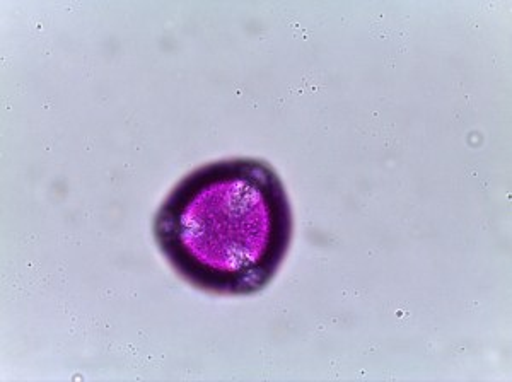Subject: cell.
<instances>
[{"instance_id": "6da1fadb", "label": "cell", "mask_w": 512, "mask_h": 382, "mask_svg": "<svg viewBox=\"0 0 512 382\" xmlns=\"http://www.w3.org/2000/svg\"><path fill=\"white\" fill-rule=\"evenodd\" d=\"M154 238L185 282L221 296L265 289L286 258L292 210L270 164L253 157L209 163L171 190Z\"/></svg>"}]
</instances>
